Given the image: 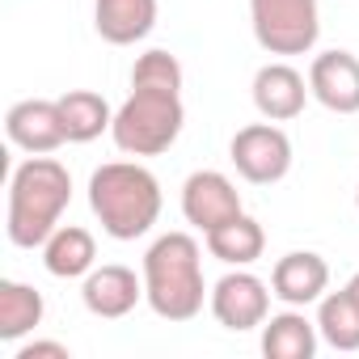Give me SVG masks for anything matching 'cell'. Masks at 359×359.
<instances>
[{"mask_svg": "<svg viewBox=\"0 0 359 359\" xmlns=\"http://www.w3.org/2000/svg\"><path fill=\"white\" fill-rule=\"evenodd\" d=\"M72 203V173L55 156H30L9 177V216L5 233L18 250H43Z\"/></svg>", "mask_w": 359, "mask_h": 359, "instance_id": "6da1fadb", "label": "cell"}, {"mask_svg": "<svg viewBox=\"0 0 359 359\" xmlns=\"http://www.w3.org/2000/svg\"><path fill=\"white\" fill-rule=\"evenodd\" d=\"M203 250L191 233H165L144 254V300L165 321H195L208 300Z\"/></svg>", "mask_w": 359, "mask_h": 359, "instance_id": "7a4b0ae2", "label": "cell"}, {"mask_svg": "<svg viewBox=\"0 0 359 359\" xmlns=\"http://www.w3.org/2000/svg\"><path fill=\"white\" fill-rule=\"evenodd\" d=\"M89 208L106 237L135 241L161 216V182L135 161H106L89 177Z\"/></svg>", "mask_w": 359, "mask_h": 359, "instance_id": "3957f363", "label": "cell"}, {"mask_svg": "<svg viewBox=\"0 0 359 359\" xmlns=\"http://www.w3.org/2000/svg\"><path fill=\"white\" fill-rule=\"evenodd\" d=\"M187 123L182 97L165 89H131V97L114 110V144L127 156H161L177 144Z\"/></svg>", "mask_w": 359, "mask_h": 359, "instance_id": "277c9868", "label": "cell"}, {"mask_svg": "<svg viewBox=\"0 0 359 359\" xmlns=\"http://www.w3.org/2000/svg\"><path fill=\"white\" fill-rule=\"evenodd\" d=\"M250 26L262 51L304 55L317 47L321 9H317V0H250Z\"/></svg>", "mask_w": 359, "mask_h": 359, "instance_id": "5b68a950", "label": "cell"}, {"mask_svg": "<svg viewBox=\"0 0 359 359\" xmlns=\"http://www.w3.org/2000/svg\"><path fill=\"white\" fill-rule=\"evenodd\" d=\"M229 156L237 165V173L254 187H275L287 177L292 169V140L283 127H275L271 118L266 123H250L233 135L229 144Z\"/></svg>", "mask_w": 359, "mask_h": 359, "instance_id": "8992f818", "label": "cell"}, {"mask_svg": "<svg viewBox=\"0 0 359 359\" xmlns=\"http://www.w3.org/2000/svg\"><path fill=\"white\" fill-rule=\"evenodd\" d=\"M271 296H275V292H271L258 275H250L245 266H237V271H229L224 279H216V287H212V296H208V309H212V317H216L224 330L245 334V330H258V325L266 321Z\"/></svg>", "mask_w": 359, "mask_h": 359, "instance_id": "52a82bcc", "label": "cell"}, {"mask_svg": "<svg viewBox=\"0 0 359 359\" xmlns=\"http://www.w3.org/2000/svg\"><path fill=\"white\" fill-rule=\"evenodd\" d=\"M182 216L203 237L212 229L229 224L233 216H241V195L233 187V177H224L220 169H195L182 182Z\"/></svg>", "mask_w": 359, "mask_h": 359, "instance_id": "ba28073f", "label": "cell"}, {"mask_svg": "<svg viewBox=\"0 0 359 359\" xmlns=\"http://www.w3.org/2000/svg\"><path fill=\"white\" fill-rule=\"evenodd\" d=\"M5 135H9V144H18V148H22V152H30V156L55 152L60 144H68L60 102L26 97V102L9 106V114H5Z\"/></svg>", "mask_w": 359, "mask_h": 359, "instance_id": "9c48e42d", "label": "cell"}, {"mask_svg": "<svg viewBox=\"0 0 359 359\" xmlns=\"http://www.w3.org/2000/svg\"><path fill=\"white\" fill-rule=\"evenodd\" d=\"M81 300H85V309L93 317L118 321V317H127L144 300V279H135V271L131 266H118V262L93 266L85 275V283H81Z\"/></svg>", "mask_w": 359, "mask_h": 359, "instance_id": "30bf717a", "label": "cell"}, {"mask_svg": "<svg viewBox=\"0 0 359 359\" xmlns=\"http://www.w3.org/2000/svg\"><path fill=\"white\" fill-rule=\"evenodd\" d=\"M309 93L334 114H359V60L351 51H321L309 68Z\"/></svg>", "mask_w": 359, "mask_h": 359, "instance_id": "8fae6325", "label": "cell"}, {"mask_svg": "<svg viewBox=\"0 0 359 359\" xmlns=\"http://www.w3.org/2000/svg\"><path fill=\"white\" fill-rule=\"evenodd\" d=\"M330 287V266L321 254L313 250H292L275 262L271 271V292L287 304V309H304V304H317Z\"/></svg>", "mask_w": 359, "mask_h": 359, "instance_id": "7c38bea8", "label": "cell"}, {"mask_svg": "<svg viewBox=\"0 0 359 359\" xmlns=\"http://www.w3.org/2000/svg\"><path fill=\"white\" fill-rule=\"evenodd\" d=\"M309 97H313V93H309V81H304L292 64H262V68L254 72V106H258V114L271 118V123L296 118Z\"/></svg>", "mask_w": 359, "mask_h": 359, "instance_id": "4fadbf2b", "label": "cell"}, {"mask_svg": "<svg viewBox=\"0 0 359 359\" xmlns=\"http://www.w3.org/2000/svg\"><path fill=\"white\" fill-rule=\"evenodd\" d=\"M93 26L110 47H131L152 34L156 0H93Z\"/></svg>", "mask_w": 359, "mask_h": 359, "instance_id": "5bb4252c", "label": "cell"}, {"mask_svg": "<svg viewBox=\"0 0 359 359\" xmlns=\"http://www.w3.org/2000/svg\"><path fill=\"white\" fill-rule=\"evenodd\" d=\"M97 262V241L81 224H60L43 245V266L55 279H85Z\"/></svg>", "mask_w": 359, "mask_h": 359, "instance_id": "9a60e30c", "label": "cell"}, {"mask_svg": "<svg viewBox=\"0 0 359 359\" xmlns=\"http://www.w3.org/2000/svg\"><path fill=\"white\" fill-rule=\"evenodd\" d=\"M317 321H309L300 309L275 313L262 321V355L266 359H313L317 355Z\"/></svg>", "mask_w": 359, "mask_h": 359, "instance_id": "2e32d148", "label": "cell"}, {"mask_svg": "<svg viewBox=\"0 0 359 359\" xmlns=\"http://www.w3.org/2000/svg\"><path fill=\"white\" fill-rule=\"evenodd\" d=\"M262 250H266V233H262V224H258L254 216H245V212L208 233V254L220 258L224 266H254V262L262 258Z\"/></svg>", "mask_w": 359, "mask_h": 359, "instance_id": "e0dca14e", "label": "cell"}, {"mask_svg": "<svg viewBox=\"0 0 359 359\" xmlns=\"http://www.w3.org/2000/svg\"><path fill=\"white\" fill-rule=\"evenodd\" d=\"M60 102V114H64V131H68V144H89L97 140L102 131L114 127V110L102 93L93 89H68Z\"/></svg>", "mask_w": 359, "mask_h": 359, "instance_id": "ac0fdd59", "label": "cell"}, {"mask_svg": "<svg viewBox=\"0 0 359 359\" xmlns=\"http://www.w3.org/2000/svg\"><path fill=\"white\" fill-rule=\"evenodd\" d=\"M43 292L18 279L0 283V342H22L26 334H34V325H43Z\"/></svg>", "mask_w": 359, "mask_h": 359, "instance_id": "d6986e66", "label": "cell"}, {"mask_svg": "<svg viewBox=\"0 0 359 359\" xmlns=\"http://www.w3.org/2000/svg\"><path fill=\"white\" fill-rule=\"evenodd\" d=\"M317 334L334 351H359V304L346 287L317 300Z\"/></svg>", "mask_w": 359, "mask_h": 359, "instance_id": "ffe728a7", "label": "cell"}, {"mask_svg": "<svg viewBox=\"0 0 359 359\" xmlns=\"http://www.w3.org/2000/svg\"><path fill=\"white\" fill-rule=\"evenodd\" d=\"M131 89H165V93H182V64L169 51H144L131 68Z\"/></svg>", "mask_w": 359, "mask_h": 359, "instance_id": "44dd1931", "label": "cell"}, {"mask_svg": "<svg viewBox=\"0 0 359 359\" xmlns=\"http://www.w3.org/2000/svg\"><path fill=\"white\" fill-rule=\"evenodd\" d=\"M18 359H72V351L64 342H47V338H34L26 346H18Z\"/></svg>", "mask_w": 359, "mask_h": 359, "instance_id": "7402d4cb", "label": "cell"}, {"mask_svg": "<svg viewBox=\"0 0 359 359\" xmlns=\"http://www.w3.org/2000/svg\"><path fill=\"white\" fill-rule=\"evenodd\" d=\"M346 292H351V296H355V304H359V271L351 275V283H346Z\"/></svg>", "mask_w": 359, "mask_h": 359, "instance_id": "603a6c76", "label": "cell"}, {"mask_svg": "<svg viewBox=\"0 0 359 359\" xmlns=\"http://www.w3.org/2000/svg\"><path fill=\"white\" fill-rule=\"evenodd\" d=\"M355 208H359V191H355Z\"/></svg>", "mask_w": 359, "mask_h": 359, "instance_id": "cb8c5ba5", "label": "cell"}]
</instances>
